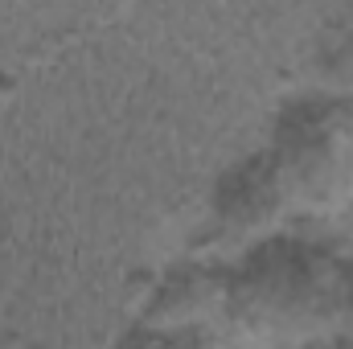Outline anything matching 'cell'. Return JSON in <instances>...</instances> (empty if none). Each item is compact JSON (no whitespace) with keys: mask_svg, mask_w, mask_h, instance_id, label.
Masks as SVG:
<instances>
[{"mask_svg":"<svg viewBox=\"0 0 353 349\" xmlns=\"http://www.w3.org/2000/svg\"><path fill=\"white\" fill-rule=\"evenodd\" d=\"M119 349H148L144 341H132V346H119Z\"/></svg>","mask_w":353,"mask_h":349,"instance_id":"obj_2","label":"cell"},{"mask_svg":"<svg viewBox=\"0 0 353 349\" xmlns=\"http://www.w3.org/2000/svg\"><path fill=\"white\" fill-rule=\"evenodd\" d=\"M226 288H218L214 275L205 271H189V275H176L169 283L157 288L152 304L144 308V325L152 333H181V329H193L201 321H210L218 308H222V296Z\"/></svg>","mask_w":353,"mask_h":349,"instance_id":"obj_1","label":"cell"}]
</instances>
